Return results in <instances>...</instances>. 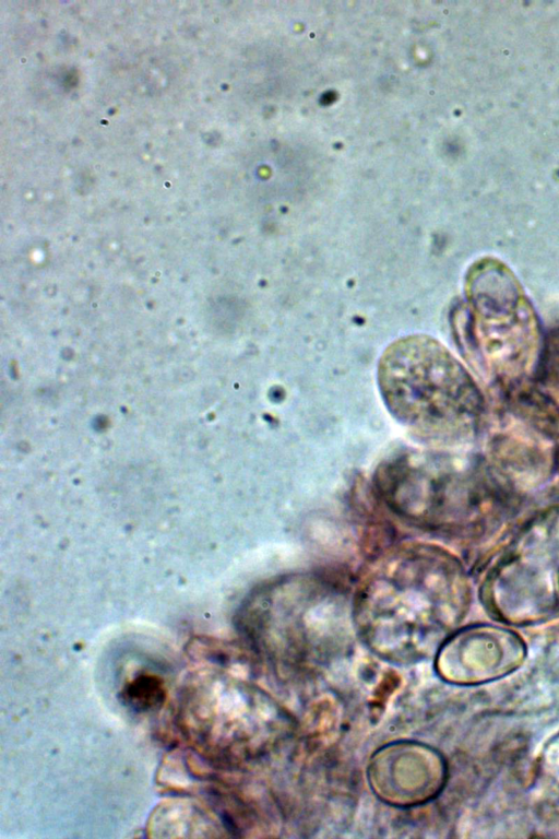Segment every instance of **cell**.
I'll list each match as a JSON object with an SVG mask.
<instances>
[{
	"instance_id": "cell-4",
	"label": "cell",
	"mask_w": 559,
	"mask_h": 839,
	"mask_svg": "<svg viewBox=\"0 0 559 839\" xmlns=\"http://www.w3.org/2000/svg\"><path fill=\"white\" fill-rule=\"evenodd\" d=\"M166 695L164 681L154 674H140L128 682L121 692L124 705L136 712H151L162 708Z\"/></svg>"
},
{
	"instance_id": "cell-1",
	"label": "cell",
	"mask_w": 559,
	"mask_h": 839,
	"mask_svg": "<svg viewBox=\"0 0 559 839\" xmlns=\"http://www.w3.org/2000/svg\"><path fill=\"white\" fill-rule=\"evenodd\" d=\"M379 386L396 418L425 437H448L466 428L478 406L468 374L426 336L404 338L385 351Z\"/></svg>"
},
{
	"instance_id": "cell-2",
	"label": "cell",
	"mask_w": 559,
	"mask_h": 839,
	"mask_svg": "<svg viewBox=\"0 0 559 839\" xmlns=\"http://www.w3.org/2000/svg\"><path fill=\"white\" fill-rule=\"evenodd\" d=\"M480 595L490 615L507 624L559 617V506L518 532L489 568Z\"/></svg>"
},
{
	"instance_id": "cell-3",
	"label": "cell",
	"mask_w": 559,
	"mask_h": 839,
	"mask_svg": "<svg viewBox=\"0 0 559 839\" xmlns=\"http://www.w3.org/2000/svg\"><path fill=\"white\" fill-rule=\"evenodd\" d=\"M524 658L525 645L518 634L493 625H477L448 640L439 664L444 678L473 685L508 675Z\"/></svg>"
}]
</instances>
